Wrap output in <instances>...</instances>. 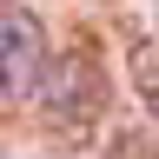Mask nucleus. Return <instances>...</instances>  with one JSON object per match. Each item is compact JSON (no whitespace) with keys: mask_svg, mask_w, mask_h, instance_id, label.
I'll use <instances>...</instances> for the list:
<instances>
[{"mask_svg":"<svg viewBox=\"0 0 159 159\" xmlns=\"http://www.w3.org/2000/svg\"><path fill=\"white\" fill-rule=\"evenodd\" d=\"M40 119L60 133H86L99 113H106V73H99L93 53H60L47 60V80H40Z\"/></svg>","mask_w":159,"mask_h":159,"instance_id":"obj_1","label":"nucleus"},{"mask_svg":"<svg viewBox=\"0 0 159 159\" xmlns=\"http://www.w3.org/2000/svg\"><path fill=\"white\" fill-rule=\"evenodd\" d=\"M40 80H47V27L27 7H7L0 13V106L40 93Z\"/></svg>","mask_w":159,"mask_h":159,"instance_id":"obj_2","label":"nucleus"},{"mask_svg":"<svg viewBox=\"0 0 159 159\" xmlns=\"http://www.w3.org/2000/svg\"><path fill=\"white\" fill-rule=\"evenodd\" d=\"M133 73H139V93H146V106L159 113V53H152V47H139V53H133Z\"/></svg>","mask_w":159,"mask_h":159,"instance_id":"obj_3","label":"nucleus"}]
</instances>
